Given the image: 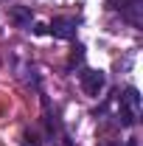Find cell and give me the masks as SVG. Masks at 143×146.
Here are the masks:
<instances>
[{"mask_svg":"<svg viewBox=\"0 0 143 146\" xmlns=\"http://www.w3.org/2000/svg\"><path fill=\"white\" fill-rule=\"evenodd\" d=\"M140 115V96L135 87H126L124 93H118V124L121 127H135Z\"/></svg>","mask_w":143,"mask_h":146,"instance_id":"cell-1","label":"cell"},{"mask_svg":"<svg viewBox=\"0 0 143 146\" xmlns=\"http://www.w3.org/2000/svg\"><path fill=\"white\" fill-rule=\"evenodd\" d=\"M79 84H81V90L87 93V96H98V93L104 90V84H107V76L101 70H81V76H79Z\"/></svg>","mask_w":143,"mask_h":146,"instance_id":"cell-2","label":"cell"},{"mask_svg":"<svg viewBox=\"0 0 143 146\" xmlns=\"http://www.w3.org/2000/svg\"><path fill=\"white\" fill-rule=\"evenodd\" d=\"M76 28H79V23L73 17H54L51 25H48V34H54L56 39H73Z\"/></svg>","mask_w":143,"mask_h":146,"instance_id":"cell-3","label":"cell"},{"mask_svg":"<svg viewBox=\"0 0 143 146\" xmlns=\"http://www.w3.org/2000/svg\"><path fill=\"white\" fill-rule=\"evenodd\" d=\"M11 20L17 23L20 28H31V23H34V20H31V11H28V9H23V6L11 9Z\"/></svg>","mask_w":143,"mask_h":146,"instance_id":"cell-4","label":"cell"},{"mask_svg":"<svg viewBox=\"0 0 143 146\" xmlns=\"http://www.w3.org/2000/svg\"><path fill=\"white\" fill-rule=\"evenodd\" d=\"M81 59H84V48H81V45H76V51L70 54V65H79Z\"/></svg>","mask_w":143,"mask_h":146,"instance_id":"cell-5","label":"cell"},{"mask_svg":"<svg viewBox=\"0 0 143 146\" xmlns=\"http://www.w3.org/2000/svg\"><path fill=\"white\" fill-rule=\"evenodd\" d=\"M34 34H48V25H42V23H34Z\"/></svg>","mask_w":143,"mask_h":146,"instance_id":"cell-6","label":"cell"},{"mask_svg":"<svg viewBox=\"0 0 143 146\" xmlns=\"http://www.w3.org/2000/svg\"><path fill=\"white\" fill-rule=\"evenodd\" d=\"M98 146H121V143H115V141H104V143H98Z\"/></svg>","mask_w":143,"mask_h":146,"instance_id":"cell-7","label":"cell"}]
</instances>
